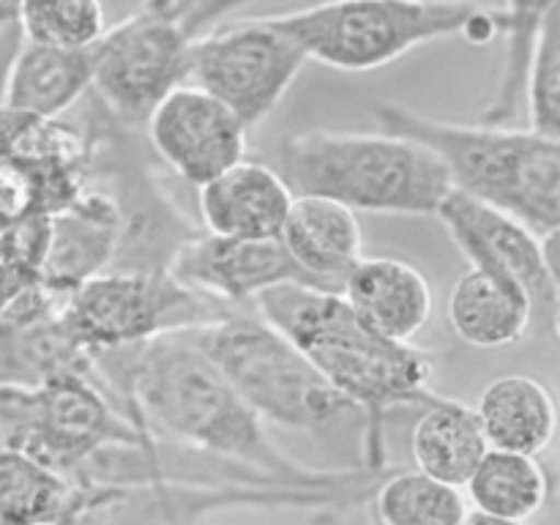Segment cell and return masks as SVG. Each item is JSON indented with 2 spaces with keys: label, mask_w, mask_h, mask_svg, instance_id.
Masks as SVG:
<instances>
[{
  "label": "cell",
  "mask_w": 560,
  "mask_h": 525,
  "mask_svg": "<svg viewBox=\"0 0 560 525\" xmlns=\"http://www.w3.org/2000/svg\"><path fill=\"white\" fill-rule=\"evenodd\" d=\"M381 525H459L468 501L459 487L416 468H392L370 498Z\"/></svg>",
  "instance_id": "d4e9b609"
},
{
  "label": "cell",
  "mask_w": 560,
  "mask_h": 525,
  "mask_svg": "<svg viewBox=\"0 0 560 525\" xmlns=\"http://www.w3.org/2000/svg\"><path fill=\"white\" fill-rule=\"evenodd\" d=\"M16 3H20V0H0V5H5V9L11 11H16Z\"/></svg>",
  "instance_id": "e575fe53"
},
{
  "label": "cell",
  "mask_w": 560,
  "mask_h": 525,
  "mask_svg": "<svg viewBox=\"0 0 560 525\" xmlns=\"http://www.w3.org/2000/svg\"><path fill=\"white\" fill-rule=\"evenodd\" d=\"M273 170L295 197H326L353 213L435 217L452 191L435 153L388 131L290 135Z\"/></svg>",
  "instance_id": "277c9868"
},
{
  "label": "cell",
  "mask_w": 560,
  "mask_h": 525,
  "mask_svg": "<svg viewBox=\"0 0 560 525\" xmlns=\"http://www.w3.org/2000/svg\"><path fill=\"white\" fill-rule=\"evenodd\" d=\"M230 310L238 306L219 304L170 273L104 271L66 295L63 323L93 355L208 326Z\"/></svg>",
  "instance_id": "8fae6325"
},
{
  "label": "cell",
  "mask_w": 560,
  "mask_h": 525,
  "mask_svg": "<svg viewBox=\"0 0 560 525\" xmlns=\"http://www.w3.org/2000/svg\"><path fill=\"white\" fill-rule=\"evenodd\" d=\"M91 77L93 47L58 49L22 42L0 80V107L60 118L91 91Z\"/></svg>",
  "instance_id": "ffe728a7"
},
{
  "label": "cell",
  "mask_w": 560,
  "mask_h": 525,
  "mask_svg": "<svg viewBox=\"0 0 560 525\" xmlns=\"http://www.w3.org/2000/svg\"><path fill=\"white\" fill-rule=\"evenodd\" d=\"M498 11L503 16L501 36L506 38V58H503L495 98L481 115V124L509 126V120L517 115L520 102H523V80L536 33L545 25L547 16L558 11V0H503Z\"/></svg>",
  "instance_id": "4316f807"
},
{
  "label": "cell",
  "mask_w": 560,
  "mask_h": 525,
  "mask_svg": "<svg viewBox=\"0 0 560 525\" xmlns=\"http://www.w3.org/2000/svg\"><path fill=\"white\" fill-rule=\"evenodd\" d=\"M255 3V0H191L184 3V27L189 36L208 31L211 25H217L222 16L233 14V11L244 9V5Z\"/></svg>",
  "instance_id": "1f68e13d"
},
{
  "label": "cell",
  "mask_w": 560,
  "mask_h": 525,
  "mask_svg": "<svg viewBox=\"0 0 560 525\" xmlns=\"http://www.w3.org/2000/svg\"><path fill=\"white\" fill-rule=\"evenodd\" d=\"M142 129L118 124L93 102L85 135L88 180L113 200L118 249L109 271L170 273L175 255L202 233L153 170Z\"/></svg>",
  "instance_id": "52a82bcc"
},
{
  "label": "cell",
  "mask_w": 560,
  "mask_h": 525,
  "mask_svg": "<svg viewBox=\"0 0 560 525\" xmlns=\"http://www.w3.org/2000/svg\"><path fill=\"white\" fill-rule=\"evenodd\" d=\"M279 241L317 288L334 293L364 257L359 213L326 197H293Z\"/></svg>",
  "instance_id": "d6986e66"
},
{
  "label": "cell",
  "mask_w": 560,
  "mask_h": 525,
  "mask_svg": "<svg viewBox=\"0 0 560 525\" xmlns=\"http://www.w3.org/2000/svg\"><path fill=\"white\" fill-rule=\"evenodd\" d=\"M476 419L490 448L539 457L558 430L552 392L530 375H503L487 383L476 402Z\"/></svg>",
  "instance_id": "44dd1931"
},
{
  "label": "cell",
  "mask_w": 560,
  "mask_h": 525,
  "mask_svg": "<svg viewBox=\"0 0 560 525\" xmlns=\"http://www.w3.org/2000/svg\"><path fill=\"white\" fill-rule=\"evenodd\" d=\"M189 42L184 0H142L93 44L91 102L118 124L142 129L156 104L186 85Z\"/></svg>",
  "instance_id": "30bf717a"
},
{
  "label": "cell",
  "mask_w": 560,
  "mask_h": 525,
  "mask_svg": "<svg viewBox=\"0 0 560 525\" xmlns=\"http://www.w3.org/2000/svg\"><path fill=\"white\" fill-rule=\"evenodd\" d=\"M38 279L33 273L20 271V268H11V266H0V315L11 306V301L27 290L31 284H36Z\"/></svg>",
  "instance_id": "d6a6232c"
},
{
  "label": "cell",
  "mask_w": 560,
  "mask_h": 525,
  "mask_svg": "<svg viewBox=\"0 0 560 525\" xmlns=\"http://www.w3.org/2000/svg\"><path fill=\"white\" fill-rule=\"evenodd\" d=\"M381 131L435 153L452 189L506 213L539 238L560 233V140L512 126L427 118L402 104H375Z\"/></svg>",
  "instance_id": "3957f363"
},
{
  "label": "cell",
  "mask_w": 560,
  "mask_h": 525,
  "mask_svg": "<svg viewBox=\"0 0 560 525\" xmlns=\"http://www.w3.org/2000/svg\"><path fill=\"white\" fill-rule=\"evenodd\" d=\"M74 200V195L44 178L36 167L0 153V222L31 217V213H58Z\"/></svg>",
  "instance_id": "f546056e"
},
{
  "label": "cell",
  "mask_w": 560,
  "mask_h": 525,
  "mask_svg": "<svg viewBox=\"0 0 560 525\" xmlns=\"http://www.w3.org/2000/svg\"><path fill=\"white\" fill-rule=\"evenodd\" d=\"M463 490L476 512L528 523L550 498V476L539 457L490 448Z\"/></svg>",
  "instance_id": "cb8c5ba5"
},
{
  "label": "cell",
  "mask_w": 560,
  "mask_h": 525,
  "mask_svg": "<svg viewBox=\"0 0 560 525\" xmlns=\"http://www.w3.org/2000/svg\"><path fill=\"white\" fill-rule=\"evenodd\" d=\"M156 438L131 424L96 375H58L38 386H0V446L71 479L98 448Z\"/></svg>",
  "instance_id": "9c48e42d"
},
{
  "label": "cell",
  "mask_w": 560,
  "mask_h": 525,
  "mask_svg": "<svg viewBox=\"0 0 560 525\" xmlns=\"http://www.w3.org/2000/svg\"><path fill=\"white\" fill-rule=\"evenodd\" d=\"M252 310L290 339L328 386L364 416V468L386 470L383 424L392 410L424 408L435 392V355L372 331L334 290L282 284Z\"/></svg>",
  "instance_id": "7a4b0ae2"
},
{
  "label": "cell",
  "mask_w": 560,
  "mask_h": 525,
  "mask_svg": "<svg viewBox=\"0 0 560 525\" xmlns=\"http://www.w3.org/2000/svg\"><path fill=\"white\" fill-rule=\"evenodd\" d=\"M268 20L306 60L337 71H375L441 38L487 44L503 33L501 11L474 0H323Z\"/></svg>",
  "instance_id": "5b68a950"
},
{
  "label": "cell",
  "mask_w": 560,
  "mask_h": 525,
  "mask_svg": "<svg viewBox=\"0 0 560 525\" xmlns=\"http://www.w3.org/2000/svg\"><path fill=\"white\" fill-rule=\"evenodd\" d=\"M153 156L195 189L246 159V129L222 102L195 85H178L148 115Z\"/></svg>",
  "instance_id": "5bb4252c"
},
{
  "label": "cell",
  "mask_w": 560,
  "mask_h": 525,
  "mask_svg": "<svg viewBox=\"0 0 560 525\" xmlns=\"http://www.w3.org/2000/svg\"><path fill=\"white\" fill-rule=\"evenodd\" d=\"M560 14L552 11L536 33L528 69L523 80V102L528 109V129L550 140H560Z\"/></svg>",
  "instance_id": "f1b7e54d"
},
{
  "label": "cell",
  "mask_w": 560,
  "mask_h": 525,
  "mask_svg": "<svg viewBox=\"0 0 560 525\" xmlns=\"http://www.w3.org/2000/svg\"><path fill=\"white\" fill-rule=\"evenodd\" d=\"M459 525H528V523H517V520H503V517H495V514L468 509V512H465V517L459 520Z\"/></svg>",
  "instance_id": "836d02e7"
},
{
  "label": "cell",
  "mask_w": 560,
  "mask_h": 525,
  "mask_svg": "<svg viewBox=\"0 0 560 525\" xmlns=\"http://www.w3.org/2000/svg\"><path fill=\"white\" fill-rule=\"evenodd\" d=\"M383 476L348 487H331V490L202 485V481L175 479L74 485L69 503L55 525H202L213 514L235 512V509H315V512L342 509L348 512L361 503H370Z\"/></svg>",
  "instance_id": "ba28073f"
},
{
  "label": "cell",
  "mask_w": 560,
  "mask_h": 525,
  "mask_svg": "<svg viewBox=\"0 0 560 525\" xmlns=\"http://www.w3.org/2000/svg\"><path fill=\"white\" fill-rule=\"evenodd\" d=\"M304 63L299 44L268 16H257L191 36L186 82L255 129L293 88Z\"/></svg>",
  "instance_id": "7c38bea8"
},
{
  "label": "cell",
  "mask_w": 560,
  "mask_h": 525,
  "mask_svg": "<svg viewBox=\"0 0 560 525\" xmlns=\"http://www.w3.org/2000/svg\"><path fill=\"white\" fill-rule=\"evenodd\" d=\"M470 268L495 273L517 284L530 301L534 328L558 339L560 328V277H558V233L539 238L525 224L506 213L470 200L459 191H448L435 213Z\"/></svg>",
  "instance_id": "4fadbf2b"
},
{
  "label": "cell",
  "mask_w": 560,
  "mask_h": 525,
  "mask_svg": "<svg viewBox=\"0 0 560 525\" xmlns=\"http://www.w3.org/2000/svg\"><path fill=\"white\" fill-rule=\"evenodd\" d=\"M339 295L372 331L394 342H413L435 306L424 273L399 257H361Z\"/></svg>",
  "instance_id": "ac0fdd59"
},
{
  "label": "cell",
  "mask_w": 560,
  "mask_h": 525,
  "mask_svg": "<svg viewBox=\"0 0 560 525\" xmlns=\"http://www.w3.org/2000/svg\"><path fill=\"white\" fill-rule=\"evenodd\" d=\"M118 249V213L113 200L96 186L85 189L49 217V241L38 282L58 295L109 271Z\"/></svg>",
  "instance_id": "2e32d148"
},
{
  "label": "cell",
  "mask_w": 560,
  "mask_h": 525,
  "mask_svg": "<svg viewBox=\"0 0 560 525\" xmlns=\"http://www.w3.org/2000/svg\"><path fill=\"white\" fill-rule=\"evenodd\" d=\"M71 490L58 470L0 446V525H55Z\"/></svg>",
  "instance_id": "484cf974"
},
{
  "label": "cell",
  "mask_w": 560,
  "mask_h": 525,
  "mask_svg": "<svg viewBox=\"0 0 560 525\" xmlns=\"http://www.w3.org/2000/svg\"><path fill=\"white\" fill-rule=\"evenodd\" d=\"M189 334L262 424L312 438L339 427H361L364 432L361 410L339 397L310 359L252 306L230 310Z\"/></svg>",
  "instance_id": "8992f818"
},
{
  "label": "cell",
  "mask_w": 560,
  "mask_h": 525,
  "mask_svg": "<svg viewBox=\"0 0 560 525\" xmlns=\"http://www.w3.org/2000/svg\"><path fill=\"white\" fill-rule=\"evenodd\" d=\"M14 22L22 42L58 49H88L107 31L98 0H20Z\"/></svg>",
  "instance_id": "83f0119b"
},
{
  "label": "cell",
  "mask_w": 560,
  "mask_h": 525,
  "mask_svg": "<svg viewBox=\"0 0 560 525\" xmlns=\"http://www.w3.org/2000/svg\"><path fill=\"white\" fill-rule=\"evenodd\" d=\"M91 359L131 424L189 452L310 490L348 487L388 470H326L290 457L189 331L164 334L137 348L104 350Z\"/></svg>",
  "instance_id": "6da1fadb"
},
{
  "label": "cell",
  "mask_w": 560,
  "mask_h": 525,
  "mask_svg": "<svg viewBox=\"0 0 560 525\" xmlns=\"http://www.w3.org/2000/svg\"><path fill=\"white\" fill-rule=\"evenodd\" d=\"M170 277L228 306H252L257 295L282 284L317 288L279 238L241 241L208 233L195 235L175 255Z\"/></svg>",
  "instance_id": "9a60e30c"
},
{
  "label": "cell",
  "mask_w": 560,
  "mask_h": 525,
  "mask_svg": "<svg viewBox=\"0 0 560 525\" xmlns=\"http://www.w3.org/2000/svg\"><path fill=\"white\" fill-rule=\"evenodd\" d=\"M49 241V217L47 213H31V217L0 222V266L20 268L38 279L44 252Z\"/></svg>",
  "instance_id": "4dcf8cb0"
},
{
  "label": "cell",
  "mask_w": 560,
  "mask_h": 525,
  "mask_svg": "<svg viewBox=\"0 0 560 525\" xmlns=\"http://www.w3.org/2000/svg\"><path fill=\"white\" fill-rule=\"evenodd\" d=\"M293 197L277 170L244 159L197 189L200 228L219 238H279Z\"/></svg>",
  "instance_id": "e0dca14e"
},
{
  "label": "cell",
  "mask_w": 560,
  "mask_h": 525,
  "mask_svg": "<svg viewBox=\"0 0 560 525\" xmlns=\"http://www.w3.org/2000/svg\"><path fill=\"white\" fill-rule=\"evenodd\" d=\"M446 315L454 334L481 350L512 348L534 331L528 295L517 284L479 268H470L457 279Z\"/></svg>",
  "instance_id": "7402d4cb"
},
{
  "label": "cell",
  "mask_w": 560,
  "mask_h": 525,
  "mask_svg": "<svg viewBox=\"0 0 560 525\" xmlns=\"http://www.w3.org/2000/svg\"><path fill=\"white\" fill-rule=\"evenodd\" d=\"M487 452L490 446L476 419V410L441 394H435L421 408L410 432V454H413L416 470L459 490Z\"/></svg>",
  "instance_id": "603a6c76"
}]
</instances>
